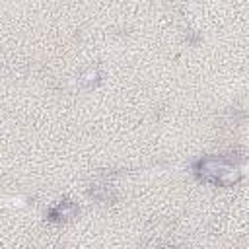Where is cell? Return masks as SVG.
I'll return each instance as SVG.
<instances>
[{"label":"cell","instance_id":"obj_2","mask_svg":"<svg viewBox=\"0 0 249 249\" xmlns=\"http://www.w3.org/2000/svg\"><path fill=\"white\" fill-rule=\"evenodd\" d=\"M76 212H78V206L72 200H64V202H58L56 206H53L49 210V220L51 222H64V220L74 218Z\"/></svg>","mask_w":249,"mask_h":249},{"label":"cell","instance_id":"obj_4","mask_svg":"<svg viewBox=\"0 0 249 249\" xmlns=\"http://www.w3.org/2000/svg\"><path fill=\"white\" fill-rule=\"evenodd\" d=\"M165 249H177V247H165Z\"/></svg>","mask_w":249,"mask_h":249},{"label":"cell","instance_id":"obj_3","mask_svg":"<svg viewBox=\"0 0 249 249\" xmlns=\"http://www.w3.org/2000/svg\"><path fill=\"white\" fill-rule=\"evenodd\" d=\"M89 195L99 202H113L115 200V191L111 185H93L89 189Z\"/></svg>","mask_w":249,"mask_h":249},{"label":"cell","instance_id":"obj_1","mask_svg":"<svg viewBox=\"0 0 249 249\" xmlns=\"http://www.w3.org/2000/svg\"><path fill=\"white\" fill-rule=\"evenodd\" d=\"M196 173L204 179V181H210V183H216V185H222V187H230L233 183L239 181V171L226 163L224 160H202L196 163Z\"/></svg>","mask_w":249,"mask_h":249}]
</instances>
